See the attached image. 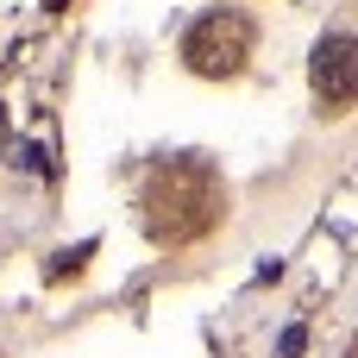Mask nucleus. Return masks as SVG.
I'll use <instances>...</instances> for the list:
<instances>
[{
  "label": "nucleus",
  "instance_id": "obj_5",
  "mask_svg": "<svg viewBox=\"0 0 358 358\" xmlns=\"http://www.w3.org/2000/svg\"><path fill=\"white\" fill-rule=\"evenodd\" d=\"M44 6H50V13H63V6H69V0H44Z\"/></svg>",
  "mask_w": 358,
  "mask_h": 358
},
{
  "label": "nucleus",
  "instance_id": "obj_2",
  "mask_svg": "<svg viewBox=\"0 0 358 358\" xmlns=\"http://www.w3.org/2000/svg\"><path fill=\"white\" fill-rule=\"evenodd\" d=\"M308 76H315V94H321L327 107H352V101H358V38H352V31L321 38Z\"/></svg>",
  "mask_w": 358,
  "mask_h": 358
},
{
  "label": "nucleus",
  "instance_id": "obj_1",
  "mask_svg": "<svg viewBox=\"0 0 358 358\" xmlns=\"http://www.w3.org/2000/svg\"><path fill=\"white\" fill-rule=\"evenodd\" d=\"M252 38H258V31H252L245 13H201V19L189 25V38H182V63H189L195 76H208V82H227V76L245 69Z\"/></svg>",
  "mask_w": 358,
  "mask_h": 358
},
{
  "label": "nucleus",
  "instance_id": "obj_4",
  "mask_svg": "<svg viewBox=\"0 0 358 358\" xmlns=\"http://www.w3.org/2000/svg\"><path fill=\"white\" fill-rule=\"evenodd\" d=\"M302 346H308V327L296 321V327H283V340H277V358H302Z\"/></svg>",
  "mask_w": 358,
  "mask_h": 358
},
{
  "label": "nucleus",
  "instance_id": "obj_3",
  "mask_svg": "<svg viewBox=\"0 0 358 358\" xmlns=\"http://www.w3.org/2000/svg\"><path fill=\"white\" fill-rule=\"evenodd\" d=\"M88 252H94V245H88V239H82V245H76V252H57V264H50V271H44V277H50V283H57V277H69V271H82V264H88Z\"/></svg>",
  "mask_w": 358,
  "mask_h": 358
},
{
  "label": "nucleus",
  "instance_id": "obj_6",
  "mask_svg": "<svg viewBox=\"0 0 358 358\" xmlns=\"http://www.w3.org/2000/svg\"><path fill=\"white\" fill-rule=\"evenodd\" d=\"M352 352H358V346H352Z\"/></svg>",
  "mask_w": 358,
  "mask_h": 358
}]
</instances>
